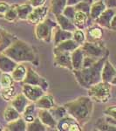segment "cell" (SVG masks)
Returning a JSON list of instances; mask_svg holds the SVG:
<instances>
[{"label": "cell", "mask_w": 116, "mask_h": 131, "mask_svg": "<svg viewBox=\"0 0 116 131\" xmlns=\"http://www.w3.org/2000/svg\"><path fill=\"white\" fill-rule=\"evenodd\" d=\"M115 12H116L115 9H109V8H107V9L101 13V15L94 20V23L99 25L101 27L110 29L111 21L113 19V15L115 14Z\"/></svg>", "instance_id": "cell-14"}, {"label": "cell", "mask_w": 116, "mask_h": 131, "mask_svg": "<svg viewBox=\"0 0 116 131\" xmlns=\"http://www.w3.org/2000/svg\"><path fill=\"white\" fill-rule=\"evenodd\" d=\"M104 3L107 8L116 10V0H104Z\"/></svg>", "instance_id": "cell-45"}, {"label": "cell", "mask_w": 116, "mask_h": 131, "mask_svg": "<svg viewBox=\"0 0 116 131\" xmlns=\"http://www.w3.org/2000/svg\"><path fill=\"white\" fill-rule=\"evenodd\" d=\"M107 59L108 55L104 56L94 63V65L88 67H83L80 69H73L72 70L75 80L79 83V85L82 88L88 89L90 86L94 84L101 81V71L104 66V63Z\"/></svg>", "instance_id": "cell-3"}, {"label": "cell", "mask_w": 116, "mask_h": 131, "mask_svg": "<svg viewBox=\"0 0 116 131\" xmlns=\"http://www.w3.org/2000/svg\"><path fill=\"white\" fill-rule=\"evenodd\" d=\"M1 74H2V72L0 71V77H1ZM0 89H1V86H0Z\"/></svg>", "instance_id": "cell-51"}, {"label": "cell", "mask_w": 116, "mask_h": 131, "mask_svg": "<svg viewBox=\"0 0 116 131\" xmlns=\"http://www.w3.org/2000/svg\"><path fill=\"white\" fill-rule=\"evenodd\" d=\"M73 39L81 46L86 41L85 31L80 29H76L73 32Z\"/></svg>", "instance_id": "cell-37"}, {"label": "cell", "mask_w": 116, "mask_h": 131, "mask_svg": "<svg viewBox=\"0 0 116 131\" xmlns=\"http://www.w3.org/2000/svg\"><path fill=\"white\" fill-rule=\"evenodd\" d=\"M0 18H4V16L1 15V14H0Z\"/></svg>", "instance_id": "cell-50"}, {"label": "cell", "mask_w": 116, "mask_h": 131, "mask_svg": "<svg viewBox=\"0 0 116 131\" xmlns=\"http://www.w3.org/2000/svg\"><path fill=\"white\" fill-rule=\"evenodd\" d=\"M55 18H56L57 23H58V25L61 29H63V30L73 32V31L77 29V27L75 26L73 21L70 19V18H68L65 15H63V14L56 15Z\"/></svg>", "instance_id": "cell-22"}, {"label": "cell", "mask_w": 116, "mask_h": 131, "mask_svg": "<svg viewBox=\"0 0 116 131\" xmlns=\"http://www.w3.org/2000/svg\"><path fill=\"white\" fill-rule=\"evenodd\" d=\"M27 123L22 117L14 120L12 122H7V124L4 128V130L7 131H25L26 130Z\"/></svg>", "instance_id": "cell-25"}, {"label": "cell", "mask_w": 116, "mask_h": 131, "mask_svg": "<svg viewBox=\"0 0 116 131\" xmlns=\"http://www.w3.org/2000/svg\"><path fill=\"white\" fill-rule=\"evenodd\" d=\"M24 84H30V85L39 86L43 88L44 90L47 91L49 88V83L46 81L45 78L42 77L37 73L35 70H33L31 67H27V73L25 80L23 81Z\"/></svg>", "instance_id": "cell-7"}, {"label": "cell", "mask_w": 116, "mask_h": 131, "mask_svg": "<svg viewBox=\"0 0 116 131\" xmlns=\"http://www.w3.org/2000/svg\"><path fill=\"white\" fill-rule=\"evenodd\" d=\"M38 117L42 122V123L45 124L47 128H55L57 127L58 121L52 115L50 110H47V109H39V112H38Z\"/></svg>", "instance_id": "cell-16"}, {"label": "cell", "mask_w": 116, "mask_h": 131, "mask_svg": "<svg viewBox=\"0 0 116 131\" xmlns=\"http://www.w3.org/2000/svg\"><path fill=\"white\" fill-rule=\"evenodd\" d=\"M49 10V8L45 5L39 6V7H34L31 13L29 14L28 18H27V21L35 25L39 24V23L45 19Z\"/></svg>", "instance_id": "cell-11"}, {"label": "cell", "mask_w": 116, "mask_h": 131, "mask_svg": "<svg viewBox=\"0 0 116 131\" xmlns=\"http://www.w3.org/2000/svg\"><path fill=\"white\" fill-rule=\"evenodd\" d=\"M4 119L6 122H12L14 120H17L18 118L22 117V115L18 112L15 107H13L10 105V106L7 107L4 111Z\"/></svg>", "instance_id": "cell-29"}, {"label": "cell", "mask_w": 116, "mask_h": 131, "mask_svg": "<svg viewBox=\"0 0 116 131\" xmlns=\"http://www.w3.org/2000/svg\"><path fill=\"white\" fill-rule=\"evenodd\" d=\"M82 50L84 51V53L86 56L91 57L95 60H100L104 56H107L109 54V52L107 51L104 44L101 41L99 42H89L86 41L81 46Z\"/></svg>", "instance_id": "cell-6"}, {"label": "cell", "mask_w": 116, "mask_h": 131, "mask_svg": "<svg viewBox=\"0 0 116 131\" xmlns=\"http://www.w3.org/2000/svg\"><path fill=\"white\" fill-rule=\"evenodd\" d=\"M4 18L7 22H15L17 19H18V12H17V5H10V9L6 12V13L4 15Z\"/></svg>", "instance_id": "cell-35"}, {"label": "cell", "mask_w": 116, "mask_h": 131, "mask_svg": "<svg viewBox=\"0 0 116 131\" xmlns=\"http://www.w3.org/2000/svg\"><path fill=\"white\" fill-rule=\"evenodd\" d=\"M16 95V89L13 85L8 86V88H1L0 89V97L5 101H10L15 97Z\"/></svg>", "instance_id": "cell-33"}, {"label": "cell", "mask_w": 116, "mask_h": 131, "mask_svg": "<svg viewBox=\"0 0 116 131\" xmlns=\"http://www.w3.org/2000/svg\"><path fill=\"white\" fill-rule=\"evenodd\" d=\"M107 9V6L104 3V0H97L94 2L90 9L89 15L92 20H95L97 18H99L101 13Z\"/></svg>", "instance_id": "cell-26"}, {"label": "cell", "mask_w": 116, "mask_h": 131, "mask_svg": "<svg viewBox=\"0 0 116 131\" xmlns=\"http://www.w3.org/2000/svg\"><path fill=\"white\" fill-rule=\"evenodd\" d=\"M48 128L45 124L42 123V122L39 120V117H36L34 121L27 123L26 130L28 131H45L47 130Z\"/></svg>", "instance_id": "cell-32"}, {"label": "cell", "mask_w": 116, "mask_h": 131, "mask_svg": "<svg viewBox=\"0 0 116 131\" xmlns=\"http://www.w3.org/2000/svg\"><path fill=\"white\" fill-rule=\"evenodd\" d=\"M17 65L18 63L11 60L10 57L5 55L3 52L0 53V71L2 73H11V72L13 71Z\"/></svg>", "instance_id": "cell-18"}, {"label": "cell", "mask_w": 116, "mask_h": 131, "mask_svg": "<svg viewBox=\"0 0 116 131\" xmlns=\"http://www.w3.org/2000/svg\"><path fill=\"white\" fill-rule=\"evenodd\" d=\"M50 112L52 113V115L54 116V118L59 121V120L62 119V118L66 117L68 115L66 108L65 107V106H60V107H54L52 109H50Z\"/></svg>", "instance_id": "cell-34"}, {"label": "cell", "mask_w": 116, "mask_h": 131, "mask_svg": "<svg viewBox=\"0 0 116 131\" xmlns=\"http://www.w3.org/2000/svg\"><path fill=\"white\" fill-rule=\"evenodd\" d=\"M27 73V68L25 67L24 65H22V63H18L16 66V67L13 69V71L11 72V76L14 81L16 82H23L25 80V76H26Z\"/></svg>", "instance_id": "cell-27"}, {"label": "cell", "mask_w": 116, "mask_h": 131, "mask_svg": "<svg viewBox=\"0 0 116 131\" xmlns=\"http://www.w3.org/2000/svg\"><path fill=\"white\" fill-rule=\"evenodd\" d=\"M18 38L16 35L8 31L2 25H0V53L11 45Z\"/></svg>", "instance_id": "cell-13"}, {"label": "cell", "mask_w": 116, "mask_h": 131, "mask_svg": "<svg viewBox=\"0 0 116 131\" xmlns=\"http://www.w3.org/2000/svg\"><path fill=\"white\" fill-rule=\"evenodd\" d=\"M88 96L98 103H106L111 98V84L100 81L87 89Z\"/></svg>", "instance_id": "cell-4"}, {"label": "cell", "mask_w": 116, "mask_h": 131, "mask_svg": "<svg viewBox=\"0 0 116 131\" xmlns=\"http://www.w3.org/2000/svg\"><path fill=\"white\" fill-rule=\"evenodd\" d=\"M10 5L8 3H6L5 1H1L0 2V14L1 15H5L8 10L10 9Z\"/></svg>", "instance_id": "cell-43"}, {"label": "cell", "mask_w": 116, "mask_h": 131, "mask_svg": "<svg viewBox=\"0 0 116 131\" xmlns=\"http://www.w3.org/2000/svg\"><path fill=\"white\" fill-rule=\"evenodd\" d=\"M13 79L10 73H2L1 77H0V86L1 88H8L13 85Z\"/></svg>", "instance_id": "cell-38"}, {"label": "cell", "mask_w": 116, "mask_h": 131, "mask_svg": "<svg viewBox=\"0 0 116 131\" xmlns=\"http://www.w3.org/2000/svg\"><path fill=\"white\" fill-rule=\"evenodd\" d=\"M116 75V69L114 68L112 63L107 60L105 61L104 66L102 67V71H101V80L104 82H107V83H110L113 80V78Z\"/></svg>", "instance_id": "cell-17"}, {"label": "cell", "mask_w": 116, "mask_h": 131, "mask_svg": "<svg viewBox=\"0 0 116 131\" xmlns=\"http://www.w3.org/2000/svg\"><path fill=\"white\" fill-rule=\"evenodd\" d=\"M64 106L68 115L74 118L80 126L86 125L94 113V101L89 96H80L65 103Z\"/></svg>", "instance_id": "cell-2"}, {"label": "cell", "mask_w": 116, "mask_h": 131, "mask_svg": "<svg viewBox=\"0 0 116 131\" xmlns=\"http://www.w3.org/2000/svg\"><path fill=\"white\" fill-rule=\"evenodd\" d=\"M36 108H37V107H36L34 102H30L25 108L24 112L22 113V118L26 122V123L34 121V119L36 118L34 116Z\"/></svg>", "instance_id": "cell-30"}, {"label": "cell", "mask_w": 116, "mask_h": 131, "mask_svg": "<svg viewBox=\"0 0 116 131\" xmlns=\"http://www.w3.org/2000/svg\"><path fill=\"white\" fill-rule=\"evenodd\" d=\"M34 103L36 107H37V108L39 109H47V110H50L52 107H55L53 96L50 95V94H44L39 100L36 101Z\"/></svg>", "instance_id": "cell-21"}, {"label": "cell", "mask_w": 116, "mask_h": 131, "mask_svg": "<svg viewBox=\"0 0 116 131\" xmlns=\"http://www.w3.org/2000/svg\"><path fill=\"white\" fill-rule=\"evenodd\" d=\"M103 113H104L105 115L110 116V117L113 118V119H116V105L115 106H110L107 107Z\"/></svg>", "instance_id": "cell-41"}, {"label": "cell", "mask_w": 116, "mask_h": 131, "mask_svg": "<svg viewBox=\"0 0 116 131\" xmlns=\"http://www.w3.org/2000/svg\"><path fill=\"white\" fill-rule=\"evenodd\" d=\"M75 12H76V10H75L74 6L73 5H66V7L65 8L64 10H63L62 14L63 15H65L66 17H67L68 18H70V19L73 20Z\"/></svg>", "instance_id": "cell-40"}, {"label": "cell", "mask_w": 116, "mask_h": 131, "mask_svg": "<svg viewBox=\"0 0 116 131\" xmlns=\"http://www.w3.org/2000/svg\"><path fill=\"white\" fill-rule=\"evenodd\" d=\"M96 61H97V60H95V59H92V58H91V57H88V56L85 55V58H84V61H83V67H82V68H83V67H90V66L94 65Z\"/></svg>", "instance_id": "cell-42"}, {"label": "cell", "mask_w": 116, "mask_h": 131, "mask_svg": "<svg viewBox=\"0 0 116 131\" xmlns=\"http://www.w3.org/2000/svg\"><path fill=\"white\" fill-rule=\"evenodd\" d=\"M72 57V65H73V69H80L83 67V61L85 58V53L84 51L82 50L81 46L78 47L73 52H71Z\"/></svg>", "instance_id": "cell-20"}, {"label": "cell", "mask_w": 116, "mask_h": 131, "mask_svg": "<svg viewBox=\"0 0 116 131\" xmlns=\"http://www.w3.org/2000/svg\"><path fill=\"white\" fill-rule=\"evenodd\" d=\"M96 126L98 129L100 130H107V131H113L116 130V126L111 125V124L107 123L104 119H100L98 122L96 123Z\"/></svg>", "instance_id": "cell-39"}, {"label": "cell", "mask_w": 116, "mask_h": 131, "mask_svg": "<svg viewBox=\"0 0 116 131\" xmlns=\"http://www.w3.org/2000/svg\"><path fill=\"white\" fill-rule=\"evenodd\" d=\"M111 85L116 86V75H115V77L113 78V81H112V82H111Z\"/></svg>", "instance_id": "cell-48"}, {"label": "cell", "mask_w": 116, "mask_h": 131, "mask_svg": "<svg viewBox=\"0 0 116 131\" xmlns=\"http://www.w3.org/2000/svg\"><path fill=\"white\" fill-rule=\"evenodd\" d=\"M91 19V17H90L88 13L79 12V10H76L73 21L74 23L75 26L77 27V29L85 30V29H86L89 26V21Z\"/></svg>", "instance_id": "cell-15"}, {"label": "cell", "mask_w": 116, "mask_h": 131, "mask_svg": "<svg viewBox=\"0 0 116 131\" xmlns=\"http://www.w3.org/2000/svg\"><path fill=\"white\" fill-rule=\"evenodd\" d=\"M54 55V66L68 70H73L72 65L71 52H53Z\"/></svg>", "instance_id": "cell-10"}, {"label": "cell", "mask_w": 116, "mask_h": 131, "mask_svg": "<svg viewBox=\"0 0 116 131\" xmlns=\"http://www.w3.org/2000/svg\"><path fill=\"white\" fill-rule=\"evenodd\" d=\"M110 29L113 31H116V12H115V14L113 17V19H112V21H111Z\"/></svg>", "instance_id": "cell-46"}, {"label": "cell", "mask_w": 116, "mask_h": 131, "mask_svg": "<svg viewBox=\"0 0 116 131\" xmlns=\"http://www.w3.org/2000/svg\"><path fill=\"white\" fill-rule=\"evenodd\" d=\"M66 5L67 0H51L49 10L53 15L56 16L59 14H62Z\"/></svg>", "instance_id": "cell-28"}, {"label": "cell", "mask_w": 116, "mask_h": 131, "mask_svg": "<svg viewBox=\"0 0 116 131\" xmlns=\"http://www.w3.org/2000/svg\"><path fill=\"white\" fill-rule=\"evenodd\" d=\"M79 46L78 43L73 40V39H67L63 42H60V44L54 46L53 52H73L75 49H77L78 47H79Z\"/></svg>", "instance_id": "cell-24"}, {"label": "cell", "mask_w": 116, "mask_h": 131, "mask_svg": "<svg viewBox=\"0 0 116 131\" xmlns=\"http://www.w3.org/2000/svg\"><path fill=\"white\" fill-rule=\"evenodd\" d=\"M73 39V32L68 31H65L61 29L59 25H57L53 31V36H52V40H53L54 46L60 44L67 39Z\"/></svg>", "instance_id": "cell-19"}, {"label": "cell", "mask_w": 116, "mask_h": 131, "mask_svg": "<svg viewBox=\"0 0 116 131\" xmlns=\"http://www.w3.org/2000/svg\"><path fill=\"white\" fill-rule=\"evenodd\" d=\"M33 7L29 4H25V5H17V12H18V19L20 20H27L29 14L31 12Z\"/></svg>", "instance_id": "cell-31"}, {"label": "cell", "mask_w": 116, "mask_h": 131, "mask_svg": "<svg viewBox=\"0 0 116 131\" xmlns=\"http://www.w3.org/2000/svg\"><path fill=\"white\" fill-rule=\"evenodd\" d=\"M29 2H30V5L33 8L44 5L45 4V0H29Z\"/></svg>", "instance_id": "cell-44"}, {"label": "cell", "mask_w": 116, "mask_h": 131, "mask_svg": "<svg viewBox=\"0 0 116 131\" xmlns=\"http://www.w3.org/2000/svg\"><path fill=\"white\" fill-rule=\"evenodd\" d=\"M22 93L30 101L35 102V101L37 100H39L42 95L45 94V91L39 86L23 83Z\"/></svg>", "instance_id": "cell-9"}, {"label": "cell", "mask_w": 116, "mask_h": 131, "mask_svg": "<svg viewBox=\"0 0 116 131\" xmlns=\"http://www.w3.org/2000/svg\"><path fill=\"white\" fill-rule=\"evenodd\" d=\"M92 3H94V0H82L81 2H79V4L74 5L75 10L89 14Z\"/></svg>", "instance_id": "cell-36"}, {"label": "cell", "mask_w": 116, "mask_h": 131, "mask_svg": "<svg viewBox=\"0 0 116 131\" xmlns=\"http://www.w3.org/2000/svg\"><path fill=\"white\" fill-rule=\"evenodd\" d=\"M57 25V21H53L51 18H45L44 21L37 24L34 30L36 39L45 43H50L52 40L53 31Z\"/></svg>", "instance_id": "cell-5"}, {"label": "cell", "mask_w": 116, "mask_h": 131, "mask_svg": "<svg viewBox=\"0 0 116 131\" xmlns=\"http://www.w3.org/2000/svg\"><path fill=\"white\" fill-rule=\"evenodd\" d=\"M59 131H81V126L73 117L67 115L59 120L56 127Z\"/></svg>", "instance_id": "cell-8"}, {"label": "cell", "mask_w": 116, "mask_h": 131, "mask_svg": "<svg viewBox=\"0 0 116 131\" xmlns=\"http://www.w3.org/2000/svg\"><path fill=\"white\" fill-rule=\"evenodd\" d=\"M3 53L10 57L18 64L29 62L36 67H38L39 64V57L34 47L27 42L18 39H17L11 45L8 46L3 52Z\"/></svg>", "instance_id": "cell-1"}, {"label": "cell", "mask_w": 116, "mask_h": 131, "mask_svg": "<svg viewBox=\"0 0 116 131\" xmlns=\"http://www.w3.org/2000/svg\"><path fill=\"white\" fill-rule=\"evenodd\" d=\"M10 101H11V102H10V105H11L13 107H15L21 115H22V113L24 112L25 108L26 107L27 105H28L30 102H31V101H29L28 99L24 95L23 93L22 94H16L15 97H14Z\"/></svg>", "instance_id": "cell-23"}, {"label": "cell", "mask_w": 116, "mask_h": 131, "mask_svg": "<svg viewBox=\"0 0 116 131\" xmlns=\"http://www.w3.org/2000/svg\"><path fill=\"white\" fill-rule=\"evenodd\" d=\"M82 0H67V5H76Z\"/></svg>", "instance_id": "cell-47"}, {"label": "cell", "mask_w": 116, "mask_h": 131, "mask_svg": "<svg viewBox=\"0 0 116 131\" xmlns=\"http://www.w3.org/2000/svg\"><path fill=\"white\" fill-rule=\"evenodd\" d=\"M86 31V41L89 42H99L101 41L103 38V30L102 27L99 25L94 24L92 25H89L86 29H85Z\"/></svg>", "instance_id": "cell-12"}, {"label": "cell", "mask_w": 116, "mask_h": 131, "mask_svg": "<svg viewBox=\"0 0 116 131\" xmlns=\"http://www.w3.org/2000/svg\"><path fill=\"white\" fill-rule=\"evenodd\" d=\"M2 130H4V127L2 126L1 123H0V131H2Z\"/></svg>", "instance_id": "cell-49"}]
</instances>
